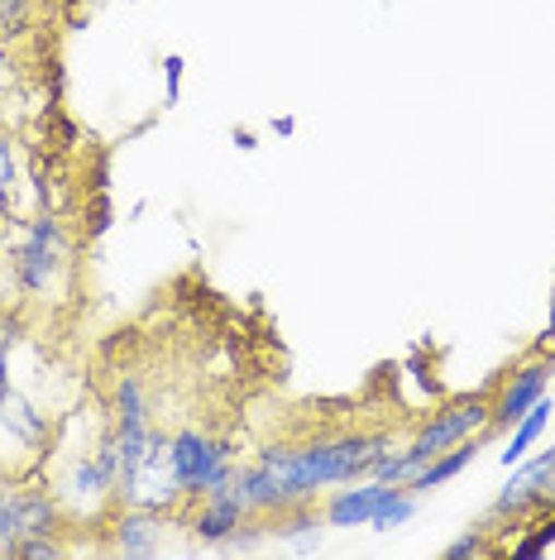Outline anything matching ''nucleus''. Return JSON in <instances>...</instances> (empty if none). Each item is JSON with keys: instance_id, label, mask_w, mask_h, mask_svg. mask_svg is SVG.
Masks as SVG:
<instances>
[{"instance_id": "f257e3e1", "label": "nucleus", "mask_w": 555, "mask_h": 560, "mask_svg": "<svg viewBox=\"0 0 555 560\" xmlns=\"http://www.w3.org/2000/svg\"><path fill=\"white\" fill-rule=\"evenodd\" d=\"M388 451H393L388 431H340V436H321L307 445H263L259 460L278 475V489L293 508L317 503L321 489H335V483L369 479Z\"/></svg>"}, {"instance_id": "f03ea898", "label": "nucleus", "mask_w": 555, "mask_h": 560, "mask_svg": "<svg viewBox=\"0 0 555 560\" xmlns=\"http://www.w3.org/2000/svg\"><path fill=\"white\" fill-rule=\"evenodd\" d=\"M10 269H15L20 302L48 307L68 292L72 278V235L58 211H34L10 225Z\"/></svg>"}, {"instance_id": "7ed1b4c3", "label": "nucleus", "mask_w": 555, "mask_h": 560, "mask_svg": "<svg viewBox=\"0 0 555 560\" xmlns=\"http://www.w3.org/2000/svg\"><path fill=\"white\" fill-rule=\"evenodd\" d=\"M168 469L178 479L182 499H206L216 489H231L235 479V441L211 436L201 427H182L168 436Z\"/></svg>"}, {"instance_id": "20e7f679", "label": "nucleus", "mask_w": 555, "mask_h": 560, "mask_svg": "<svg viewBox=\"0 0 555 560\" xmlns=\"http://www.w3.org/2000/svg\"><path fill=\"white\" fill-rule=\"evenodd\" d=\"M116 483H120V445L106 431L96 441V451L72 455V465L58 475L54 493L68 517H86V513L96 517L106 503H116Z\"/></svg>"}, {"instance_id": "39448f33", "label": "nucleus", "mask_w": 555, "mask_h": 560, "mask_svg": "<svg viewBox=\"0 0 555 560\" xmlns=\"http://www.w3.org/2000/svg\"><path fill=\"white\" fill-rule=\"evenodd\" d=\"M555 508V445H546V451H536V455H522V460L512 465V475L508 483L498 489V499L488 503V527L494 522H536V517H546ZM508 527V532H512Z\"/></svg>"}, {"instance_id": "423d86ee", "label": "nucleus", "mask_w": 555, "mask_h": 560, "mask_svg": "<svg viewBox=\"0 0 555 560\" xmlns=\"http://www.w3.org/2000/svg\"><path fill=\"white\" fill-rule=\"evenodd\" d=\"M484 431H494V398H488V393H470V398L436 407V412L416 427L412 441L422 445V451H432V460H436L440 451H450V445H460L470 436H484Z\"/></svg>"}, {"instance_id": "0eeeda50", "label": "nucleus", "mask_w": 555, "mask_h": 560, "mask_svg": "<svg viewBox=\"0 0 555 560\" xmlns=\"http://www.w3.org/2000/svg\"><path fill=\"white\" fill-rule=\"evenodd\" d=\"M551 378H555V354H527L494 393V431H508L536 398H546Z\"/></svg>"}, {"instance_id": "6e6552de", "label": "nucleus", "mask_w": 555, "mask_h": 560, "mask_svg": "<svg viewBox=\"0 0 555 560\" xmlns=\"http://www.w3.org/2000/svg\"><path fill=\"white\" fill-rule=\"evenodd\" d=\"M110 551L130 556V560H149L163 551V513L144 503H120L110 517Z\"/></svg>"}, {"instance_id": "1a4fd4ad", "label": "nucleus", "mask_w": 555, "mask_h": 560, "mask_svg": "<svg viewBox=\"0 0 555 560\" xmlns=\"http://www.w3.org/2000/svg\"><path fill=\"white\" fill-rule=\"evenodd\" d=\"M0 436H10L20 451L39 455V451H48V441H54V422H48V412L39 402L24 398V393L10 384V388H0Z\"/></svg>"}, {"instance_id": "9d476101", "label": "nucleus", "mask_w": 555, "mask_h": 560, "mask_svg": "<svg viewBox=\"0 0 555 560\" xmlns=\"http://www.w3.org/2000/svg\"><path fill=\"white\" fill-rule=\"evenodd\" d=\"M29 163L15 130H0V225H15L29 215Z\"/></svg>"}, {"instance_id": "9b49d317", "label": "nucleus", "mask_w": 555, "mask_h": 560, "mask_svg": "<svg viewBox=\"0 0 555 560\" xmlns=\"http://www.w3.org/2000/svg\"><path fill=\"white\" fill-rule=\"evenodd\" d=\"M388 483L383 479H350V483H335L331 499H321V517L326 527H369L378 499H383Z\"/></svg>"}, {"instance_id": "f8f14e48", "label": "nucleus", "mask_w": 555, "mask_h": 560, "mask_svg": "<svg viewBox=\"0 0 555 560\" xmlns=\"http://www.w3.org/2000/svg\"><path fill=\"white\" fill-rule=\"evenodd\" d=\"M245 517H249V508L239 503V493H235V489H216V493H206V499H197L192 537H197L201 546H225V541H231V532H235Z\"/></svg>"}, {"instance_id": "ddd939ff", "label": "nucleus", "mask_w": 555, "mask_h": 560, "mask_svg": "<svg viewBox=\"0 0 555 560\" xmlns=\"http://www.w3.org/2000/svg\"><path fill=\"white\" fill-rule=\"evenodd\" d=\"M321 532H326V517H321L317 503H293V508H283V513L269 517V537H278L293 556H317Z\"/></svg>"}, {"instance_id": "4468645a", "label": "nucleus", "mask_w": 555, "mask_h": 560, "mask_svg": "<svg viewBox=\"0 0 555 560\" xmlns=\"http://www.w3.org/2000/svg\"><path fill=\"white\" fill-rule=\"evenodd\" d=\"M231 489L239 493V503H245L255 517H273V513H283V508H287L283 489H278V475H273V469L263 465V460H255V465H235Z\"/></svg>"}, {"instance_id": "2eb2a0df", "label": "nucleus", "mask_w": 555, "mask_h": 560, "mask_svg": "<svg viewBox=\"0 0 555 560\" xmlns=\"http://www.w3.org/2000/svg\"><path fill=\"white\" fill-rule=\"evenodd\" d=\"M488 436V431H484ZM484 436H470V441H460V445H450V451H440L432 465H422L416 475L408 479V489L412 493H432V489H446L450 479H460L464 469H470L479 460V451H484Z\"/></svg>"}, {"instance_id": "dca6fc26", "label": "nucleus", "mask_w": 555, "mask_h": 560, "mask_svg": "<svg viewBox=\"0 0 555 560\" xmlns=\"http://www.w3.org/2000/svg\"><path fill=\"white\" fill-rule=\"evenodd\" d=\"M551 417H555V398L546 393V398H536V402L527 407V412H522V417H517V422L508 427L512 436H508V445H503V451H498V465H503V469H512L517 460H522V455L532 451V445H536L541 436H546Z\"/></svg>"}, {"instance_id": "f3484780", "label": "nucleus", "mask_w": 555, "mask_h": 560, "mask_svg": "<svg viewBox=\"0 0 555 560\" xmlns=\"http://www.w3.org/2000/svg\"><path fill=\"white\" fill-rule=\"evenodd\" d=\"M416 503H422V493H412L408 483H388L383 499H378L369 527L374 532H393V527H408V522L416 517Z\"/></svg>"}, {"instance_id": "a211bd4d", "label": "nucleus", "mask_w": 555, "mask_h": 560, "mask_svg": "<svg viewBox=\"0 0 555 560\" xmlns=\"http://www.w3.org/2000/svg\"><path fill=\"white\" fill-rule=\"evenodd\" d=\"M20 106V54L0 44V130H10V110Z\"/></svg>"}, {"instance_id": "6ab92c4d", "label": "nucleus", "mask_w": 555, "mask_h": 560, "mask_svg": "<svg viewBox=\"0 0 555 560\" xmlns=\"http://www.w3.org/2000/svg\"><path fill=\"white\" fill-rule=\"evenodd\" d=\"M484 556H498V541H494V527H488V522L460 532V537L446 546V560H484Z\"/></svg>"}, {"instance_id": "aec40b11", "label": "nucleus", "mask_w": 555, "mask_h": 560, "mask_svg": "<svg viewBox=\"0 0 555 560\" xmlns=\"http://www.w3.org/2000/svg\"><path fill=\"white\" fill-rule=\"evenodd\" d=\"M269 541H273V537H269V517H255V513H249V517L231 532V541H225L221 551H231V556H255V551H263Z\"/></svg>"}, {"instance_id": "412c9836", "label": "nucleus", "mask_w": 555, "mask_h": 560, "mask_svg": "<svg viewBox=\"0 0 555 560\" xmlns=\"http://www.w3.org/2000/svg\"><path fill=\"white\" fill-rule=\"evenodd\" d=\"M110 225H116V201H110V192H92V201H86V225H82V235L96 245V240L110 235Z\"/></svg>"}, {"instance_id": "4be33fe9", "label": "nucleus", "mask_w": 555, "mask_h": 560, "mask_svg": "<svg viewBox=\"0 0 555 560\" xmlns=\"http://www.w3.org/2000/svg\"><path fill=\"white\" fill-rule=\"evenodd\" d=\"M34 5H39V0H0V44L20 39V34L29 30V24H34Z\"/></svg>"}, {"instance_id": "5701e85b", "label": "nucleus", "mask_w": 555, "mask_h": 560, "mask_svg": "<svg viewBox=\"0 0 555 560\" xmlns=\"http://www.w3.org/2000/svg\"><path fill=\"white\" fill-rule=\"evenodd\" d=\"M58 556H68L58 532H34V537L15 541V560H58Z\"/></svg>"}, {"instance_id": "b1692460", "label": "nucleus", "mask_w": 555, "mask_h": 560, "mask_svg": "<svg viewBox=\"0 0 555 560\" xmlns=\"http://www.w3.org/2000/svg\"><path fill=\"white\" fill-rule=\"evenodd\" d=\"M20 302L15 269H10V225H0V312H10Z\"/></svg>"}, {"instance_id": "393cba45", "label": "nucleus", "mask_w": 555, "mask_h": 560, "mask_svg": "<svg viewBox=\"0 0 555 560\" xmlns=\"http://www.w3.org/2000/svg\"><path fill=\"white\" fill-rule=\"evenodd\" d=\"M182 82H187V58L182 54H163V101L178 106L182 101Z\"/></svg>"}, {"instance_id": "a878e982", "label": "nucleus", "mask_w": 555, "mask_h": 560, "mask_svg": "<svg viewBox=\"0 0 555 560\" xmlns=\"http://www.w3.org/2000/svg\"><path fill=\"white\" fill-rule=\"evenodd\" d=\"M44 106H62V92H68V72H62V62H44Z\"/></svg>"}, {"instance_id": "bb28decb", "label": "nucleus", "mask_w": 555, "mask_h": 560, "mask_svg": "<svg viewBox=\"0 0 555 560\" xmlns=\"http://www.w3.org/2000/svg\"><path fill=\"white\" fill-rule=\"evenodd\" d=\"M92 192H110V159L106 154L92 163Z\"/></svg>"}, {"instance_id": "cd10ccee", "label": "nucleus", "mask_w": 555, "mask_h": 560, "mask_svg": "<svg viewBox=\"0 0 555 560\" xmlns=\"http://www.w3.org/2000/svg\"><path fill=\"white\" fill-rule=\"evenodd\" d=\"M231 144L239 149V154H255V149H259V135H255V130H239V125H235V130H231Z\"/></svg>"}, {"instance_id": "c85d7f7f", "label": "nucleus", "mask_w": 555, "mask_h": 560, "mask_svg": "<svg viewBox=\"0 0 555 560\" xmlns=\"http://www.w3.org/2000/svg\"><path fill=\"white\" fill-rule=\"evenodd\" d=\"M15 489H20V479H15V475H10V469H5V465H0V508H5V503H10V493H15Z\"/></svg>"}, {"instance_id": "c756f323", "label": "nucleus", "mask_w": 555, "mask_h": 560, "mask_svg": "<svg viewBox=\"0 0 555 560\" xmlns=\"http://www.w3.org/2000/svg\"><path fill=\"white\" fill-rule=\"evenodd\" d=\"M273 135L293 139V135H297V116H273Z\"/></svg>"}, {"instance_id": "7c9ffc66", "label": "nucleus", "mask_w": 555, "mask_h": 560, "mask_svg": "<svg viewBox=\"0 0 555 560\" xmlns=\"http://www.w3.org/2000/svg\"><path fill=\"white\" fill-rule=\"evenodd\" d=\"M154 120H158V116H144V120H139V125H134V130H130V135H125V144H134V139H144L149 130H154Z\"/></svg>"}, {"instance_id": "2f4dec72", "label": "nucleus", "mask_w": 555, "mask_h": 560, "mask_svg": "<svg viewBox=\"0 0 555 560\" xmlns=\"http://www.w3.org/2000/svg\"><path fill=\"white\" fill-rule=\"evenodd\" d=\"M144 211H149V197H139V201H134V207H130V211H125V221H130V225H134V221H144Z\"/></svg>"}]
</instances>
